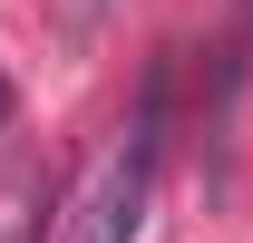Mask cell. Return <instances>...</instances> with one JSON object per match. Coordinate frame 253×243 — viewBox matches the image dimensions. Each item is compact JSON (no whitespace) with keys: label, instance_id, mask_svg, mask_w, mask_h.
<instances>
[{"label":"cell","instance_id":"obj_1","mask_svg":"<svg viewBox=\"0 0 253 243\" xmlns=\"http://www.w3.org/2000/svg\"><path fill=\"white\" fill-rule=\"evenodd\" d=\"M156 126H166V107H156V88H146V97H136V117L107 136V156L68 185V204L49 214V234H39V243H136L146 195H156Z\"/></svg>","mask_w":253,"mask_h":243},{"label":"cell","instance_id":"obj_2","mask_svg":"<svg viewBox=\"0 0 253 243\" xmlns=\"http://www.w3.org/2000/svg\"><path fill=\"white\" fill-rule=\"evenodd\" d=\"M10 117H20V88H10V68H0V136H10Z\"/></svg>","mask_w":253,"mask_h":243},{"label":"cell","instance_id":"obj_3","mask_svg":"<svg viewBox=\"0 0 253 243\" xmlns=\"http://www.w3.org/2000/svg\"><path fill=\"white\" fill-rule=\"evenodd\" d=\"M88 10H97V0H88Z\"/></svg>","mask_w":253,"mask_h":243}]
</instances>
